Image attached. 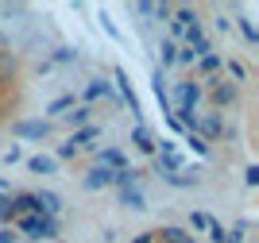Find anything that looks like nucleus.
<instances>
[{"mask_svg":"<svg viewBox=\"0 0 259 243\" xmlns=\"http://www.w3.org/2000/svg\"><path fill=\"white\" fill-rule=\"evenodd\" d=\"M244 181H248V185H259V166H248V170H244Z\"/></svg>","mask_w":259,"mask_h":243,"instance_id":"29","label":"nucleus"},{"mask_svg":"<svg viewBox=\"0 0 259 243\" xmlns=\"http://www.w3.org/2000/svg\"><path fill=\"white\" fill-rule=\"evenodd\" d=\"M174 62H182V66H194V62H197V54L190 51V46H182V51L174 54Z\"/></svg>","mask_w":259,"mask_h":243,"instance_id":"24","label":"nucleus"},{"mask_svg":"<svg viewBox=\"0 0 259 243\" xmlns=\"http://www.w3.org/2000/svg\"><path fill=\"white\" fill-rule=\"evenodd\" d=\"M35 201H39V212H43V216H54V220H58V212H62V197H58L54 189H39V193H35Z\"/></svg>","mask_w":259,"mask_h":243,"instance_id":"7","label":"nucleus"},{"mask_svg":"<svg viewBox=\"0 0 259 243\" xmlns=\"http://www.w3.org/2000/svg\"><path fill=\"white\" fill-rule=\"evenodd\" d=\"M101 166L116 174V170H128V159H124V151H116V147H105V151H101Z\"/></svg>","mask_w":259,"mask_h":243,"instance_id":"11","label":"nucleus"},{"mask_svg":"<svg viewBox=\"0 0 259 243\" xmlns=\"http://www.w3.org/2000/svg\"><path fill=\"white\" fill-rule=\"evenodd\" d=\"M155 239H162V243H190L194 235L186 232V228H162V232H155Z\"/></svg>","mask_w":259,"mask_h":243,"instance_id":"15","label":"nucleus"},{"mask_svg":"<svg viewBox=\"0 0 259 243\" xmlns=\"http://www.w3.org/2000/svg\"><path fill=\"white\" fill-rule=\"evenodd\" d=\"M201 96H205V89L197 81H178L174 85V93H170V105L174 108H197L201 105Z\"/></svg>","mask_w":259,"mask_h":243,"instance_id":"2","label":"nucleus"},{"mask_svg":"<svg viewBox=\"0 0 259 243\" xmlns=\"http://www.w3.org/2000/svg\"><path fill=\"white\" fill-rule=\"evenodd\" d=\"M77 58V51H70V46H58V51H54V62H74Z\"/></svg>","mask_w":259,"mask_h":243,"instance_id":"26","label":"nucleus"},{"mask_svg":"<svg viewBox=\"0 0 259 243\" xmlns=\"http://www.w3.org/2000/svg\"><path fill=\"white\" fill-rule=\"evenodd\" d=\"M97 135H101V127H77L66 143H70L74 151H85V147H93V139H97Z\"/></svg>","mask_w":259,"mask_h":243,"instance_id":"9","label":"nucleus"},{"mask_svg":"<svg viewBox=\"0 0 259 243\" xmlns=\"http://www.w3.org/2000/svg\"><path fill=\"white\" fill-rule=\"evenodd\" d=\"M81 185H85L89 193H97V189H108V185H112V170H105V166H93L85 174V178H81Z\"/></svg>","mask_w":259,"mask_h":243,"instance_id":"5","label":"nucleus"},{"mask_svg":"<svg viewBox=\"0 0 259 243\" xmlns=\"http://www.w3.org/2000/svg\"><path fill=\"white\" fill-rule=\"evenodd\" d=\"M228 74L236 77V81H244V77H248V70H244V66H240L236 58H228Z\"/></svg>","mask_w":259,"mask_h":243,"instance_id":"27","label":"nucleus"},{"mask_svg":"<svg viewBox=\"0 0 259 243\" xmlns=\"http://www.w3.org/2000/svg\"><path fill=\"white\" fill-rule=\"evenodd\" d=\"M120 205H124V209L143 212V209H147V197H143V189H140V185H132V189H120Z\"/></svg>","mask_w":259,"mask_h":243,"instance_id":"10","label":"nucleus"},{"mask_svg":"<svg viewBox=\"0 0 259 243\" xmlns=\"http://www.w3.org/2000/svg\"><path fill=\"white\" fill-rule=\"evenodd\" d=\"M132 143H136L143 155H155V135H151L143 124H136V131H132Z\"/></svg>","mask_w":259,"mask_h":243,"instance_id":"13","label":"nucleus"},{"mask_svg":"<svg viewBox=\"0 0 259 243\" xmlns=\"http://www.w3.org/2000/svg\"><path fill=\"white\" fill-rule=\"evenodd\" d=\"M197 139H221L225 135V124H221V116H197V131H194Z\"/></svg>","mask_w":259,"mask_h":243,"instance_id":"4","label":"nucleus"},{"mask_svg":"<svg viewBox=\"0 0 259 243\" xmlns=\"http://www.w3.org/2000/svg\"><path fill=\"white\" fill-rule=\"evenodd\" d=\"M27 170H31V174H54L58 162H54V155H31V159H27Z\"/></svg>","mask_w":259,"mask_h":243,"instance_id":"12","label":"nucleus"},{"mask_svg":"<svg viewBox=\"0 0 259 243\" xmlns=\"http://www.w3.org/2000/svg\"><path fill=\"white\" fill-rule=\"evenodd\" d=\"M12 131H16V135H23V139H47L51 124H47V120H20Z\"/></svg>","mask_w":259,"mask_h":243,"instance_id":"6","label":"nucleus"},{"mask_svg":"<svg viewBox=\"0 0 259 243\" xmlns=\"http://www.w3.org/2000/svg\"><path fill=\"white\" fill-rule=\"evenodd\" d=\"M190 243H197V239H190Z\"/></svg>","mask_w":259,"mask_h":243,"instance_id":"34","label":"nucleus"},{"mask_svg":"<svg viewBox=\"0 0 259 243\" xmlns=\"http://www.w3.org/2000/svg\"><path fill=\"white\" fill-rule=\"evenodd\" d=\"M16 70H20V62H16L8 51H0V85H8L12 77H16Z\"/></svg>","mask_w":259,"mask_h":243,"instance_id":"14","label":"nucleus"},{"mask_svg":"<svg viewBox=\"0 0 259 243\" xmlns=\"http://www.w3.org/2000/svg\"><path fill=\"white\" fill-rule=\"evenodd\" d=\"M0 220H8V224H12V216H8V197H0Z\"/></svg>","mask_w":259,"mask_h":243,"instance_id":"31","label":"nucleus"},{"mask_svg":"<svg viewBox=\"0 0 259 243\" xmlns=\"http://www.w3.org/2000/svg\"><path fill=\"white\" fill-rule=\"evenodd\" d=\"M0 197H8V181H0Z\"/></svg>","mask_w":259,"mask_h":243,"instance_id":"33","label":"nucleus"},{"mask_svg":"<svg viewBox=\"0 0 259 243\" xmlns=\"http://www.w3.org/2000/svg\"><path fill=\"white\" fill-rule=\"evenodd\" d=\"M225 235H228V232H225V228H221L217 220L209 224V239H213V243H225Z\"/></svg>","mask_w":259,"mask_h":243,"instance_id":"28","label":"nucleus"},{"mask_svg":"<svg viewBox=\"0 0 259 243\" xmlns=\"http://www.w3.org/2000/svg\"><path fill=\"white\" fill-rule=\"evenodd\" d=\"M136 243H155V232H147V235H136Z\"/></svg>","mask_w":259,"mask_h":243,"instance_id":"32","label":"nucleus"},{"mask_svg":"<svg viewBox=\"0 0 259 243\" xmlns=\"http://www.w3.org/2000/svg\"><path fill=\"white\" fill-rule=\"evenodd\" d=\"M12 224H16L27 239H58V232H62V220L43 216V212H35V216H20V220H12Z\"/></svg>","mask_w":259,"mask_h":243,"instance_id":"1","label":"nucleus"},{"mask_svg":"<svg viewBox=\"0 0 259 243\" xmlns=\"http://www.w3.org/2000/svg\"><path fill=\"white\" fill-rule=\"evenodd\" d=\"M213 89H209V101H213V108H228V105H236L240 101V89L236 85H228V81H221V77H205Z\"/></svg>","mask_w":259,"mask_h":243,"instance_id":"3","label":"nucleus"},{"mask_svg":"<svg viewBox=\"0 0 259 243\" xmlns=\"http://www.w3.org/2000/svg\"><path fill=\"white\" fill-rule=\"evenodd\" d=\"M108 93H112L108 81H89L85 85V101H101V96H108Z\"/></svg>","mask_w":259,"mask_h":243,"instance_id":"17","label":"nucleus"},{"mask_svg":"<svg viewBox=\"0 0 259 243\" xmlns=\"http://www.w3.org/2000/svg\"><path fill=\"white\" fill-rule=\"evenodd\" d=\"M186 143H190V151H197V155H209V143H205V139H197L194 131H190V139H186Z\"/></svg>","mask_w":259,"mask_h":243,"instance_id":"23","label":"nucleus"},{"mask_svg":"<svg viewBox=\"0 0 259 243\" xmlns=\"http://www.w3.org/2000/svg\"><path fill=\"white\" fill-rule=\"evenodd\" d=\"M116 89H120V96H124V105L132 108V112H136V124H140V96L132 93V85H128V74H124V70H116Z\"/></svg>","mask_w":259,"mask_h":243,"instance_id":"8","label":"nucleus"},{"mask_svg":"<svg viewBox=\"0 0 259 243\" xmlns=\"http://www.w3.org/2000/svg\"><path fill=\"white\" fill-rule=\"evenodd\" d=\"M217 70H221V58H217V54H205V58L197 62V74H201V77H213Z\"/></svg>","mask_w":259,"mask_h":243,"instance_id":"18","label":"nucleus"},{"mask_svg":"<svg viewBox=\"0 0 259 243\" xmlns=\"http://www.w3.org/2000/svg\"><path fill=\"white\" fill-rule=\"evenodd\" d=\"M151 16H159V20L166 23V20L174 16V4H151Z\"/></svg>","mask_w":259,"mask_h":243,"instance_id":"22","label":"nucleus"},{"mask_svg":"<svg viewBox=\"0 0 259 243\" xmlns=\"http://www.w3.org/2000/svg\"><path fill=\"white\" fill-rule=\"evenodd\" d=\"M0 243H20V235L12 232V228H0Z\"/></svg>","mask_w":259,"mask_h":243,"instance_id":"30","label":"nucleus"},{"mask_svg":"<svg viewBox=\"0 0 259 243\" xmlns=\"http://www.w3.org/2000/svg\"><path fill=\"white\" fill-rule=\"evenodd\" d=\"M66 108H74V93H66V96H54L51 105H47V116H66Z\"/></svg>","mask_w":259,"mask_h":243,"instance_id":"16","label":"nucleus"},{"mask_svg":"<svg viewBox=\"0 0 259 243\" xmlns=\"http://www.w3.org/2000/svg\"><path fill=\"white\" fill-rule=\"evenodd\" d=\"M209 224H213V216H205V212H190V228H194V232H209Z\"/></svg>","mask_w":259,"mask_h":243,"instance_id":"20","label":"nucleus"},{"mask_svg":"<svg viewBox=\"0 0 259 243\" xmlns=\"http://www.w3.org/2000/svg\"><path fill=\"white\" fill-rule=\"evenodd\" d=\"M174 54H178L174 39H162V42H159V62H162V66H174Z\"/></svg>","mask_w":259,"mask_h":243,"instance_id":"19","label":"nucleus"},{"mask_svg":"<svg viewBox=\"0 0 259 243\" xmlns=\"http://www.w3.org/2000/svg\"><path fill=\"white\" fill-rule=\"evenodd\" d=\"M89 112H93V108H85V105H81V108H74V112H66V124H70V127H81V124H85V120H89Z\"/></svg>","mask_w":259,"mask_h":243,"instance_id":"21","label":"nucleus"},{"mask_svg":"<svg viewBox=\"0 0 259 243\" xmlns=\"http://www.w3.org/2000/svg\"><path fill=\"white\" fill-rule=\"evenodd\" d=\"M240 31H244V39H248V42H259V31L251 27V20H240Z\"/></svg>","mask_w":259,"mask_h":243,"instance_id":"25","label":"nucleus"}]
</instances>
